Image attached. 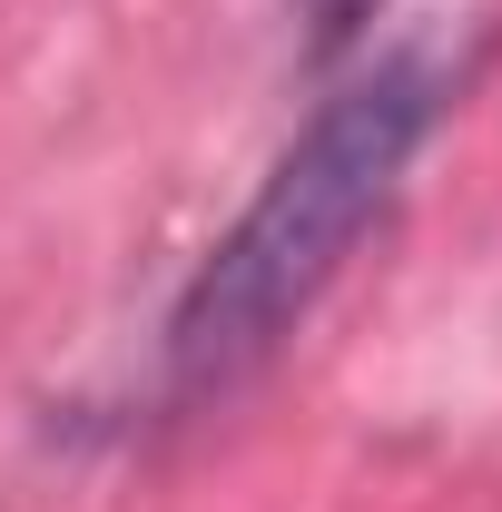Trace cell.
I'll list each match as a JSON object with an SVG mask.
<instances>
[{"label":"cell","instance_id":"cell-1","mask_svg":"<svg viewBox=\"0 0 502 512\" xmlns=\"http://www.w3.org/2000/svg\"><path fill=\"white\" fill-rule=\"evenodd\" d=\"M453 89H463V60H443L434 40H394L315 99V119L276 148L237 227L188 266L168 306V335H158L168 404L227 394L306 325V306L335 286V266L355 256V237L384 217V197L404 188V168L443 128Z\"/></svg>","mask_w":502,"mask_h":512},{"label":"cell","instance_id":"cell-2","mask_svg":"<svg viewBox=\"0 0 502 512\" xmlns=\"http://www.w3.org/2000/svg\"><path fill=\"white\" fill-rule=\"evenodd\" d=\"M286 10H296V50H306L315 69L355 60V50H365V30L384 20V0H286Z\"/></svg>","mask_w":502,"mask_h":512}]
</instances>
